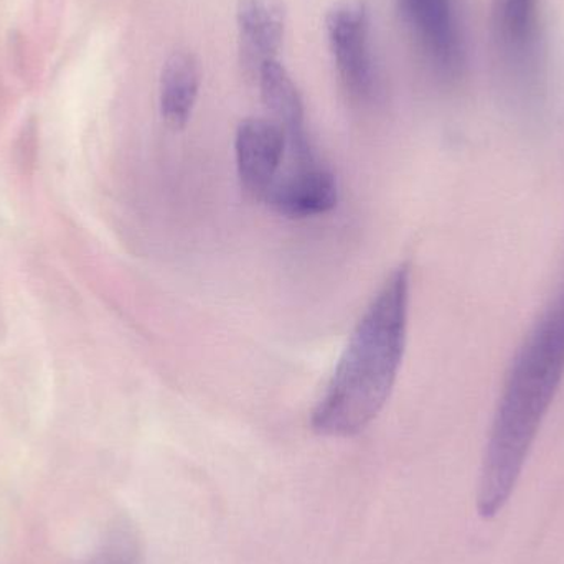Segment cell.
I'll return each mask as SVG.
<instances>
[{"label":"cell","mask_w":564,"mask_h":564,"mask_svg":"<svg viewBox=\"0 0 564 564\" xmlns=\"http://www.w3.org/2000/svg\"><path fill=\"white\" fill-rule=\"evenodd\" d=\"M93 564H139V546L129 533L112 536Z\"/></svg>","instance_id":"cell-11"},{"label":"cell","mask_w":564,"mask_h":564,"mask_svg":"<svg viewBox=\"0 0 564 564\" xmlns=\"http://www.w3.org/2000/svg\"><path fill=\"white\" fill-rule=\"evenodd\" d=\"M288 12L282 0H238L237 25L245 68L258 76L261 66L276 59L284 39Z\"/></svg>","instance_id":"cell-8"},{"label":"cell","mask_w":564,"mask_h":564,"mask_svg":"<svg viewBox=\"0 0 564 564\" xmlns=\"http://www.w3.org/2000/svg\"><path fill=\"white\" fill-rule=\"evenodd\" d=\"M200 63L188 52H175L162 68L159 102L167 126L178 131L187 126L200 91Z\"/></svg>","instance_id":"cell-9"},{"label":"cell","mask_w":564,"mask_h":564,"mask_svg":"<svg viewBox=\"0 0 564 564\" xmlns=\"http://www.w3.org/2000/svg\"><path fill=\"white\" fill-rule=\"evenodd\" d=\"M406 25L431 65L447 78H457L466 66V40L457 0H398Z\"/></svg>","instance_id":"cell-4"},{"label":"cell","mask_w":564,"mask_h":564,"mask_svg":"<svg viewBox=\"0 0 564 564\" xmlns=\"http://www.w3.org/2000/svg\"><path fill=\"white\" fill-rule=\"evenodd\" d=\"M257 79L264 106L273 121L284 129L285 138L307 134L304 101L288 69L278 59H270L261 66Z\"/></svg>","instance_id":"cell-10"},{"label":"cell","mask_w":564,"mask_h":564,"mask_svg":"<svg viewBox=\"0 0 564 564\" xmlns=\"http://www.w3.org/2000/svg\"><path fill=\"white\" fill-rule=\"evenodd\" d=\"M411 271H393L355 325L311 426L327 437H351L381 413L403 365L410 317Z\"/></svg>","instance_id":"cell-2"},{"label":"cell","mask_w":564,"mask_h":564,"mask_svg":"<svg viewBox=\"0 0 564 564\" xmlns=\"http://www.w3.org/2000/svg\"><path fill=\"white\" fill-rule=\"evenodd\" d=\"M284 129L273 119H245L235 135V158L241 187L253 200L264 204L284 167Z\"/></svg>","instance_id":"cell-6"},{"label":"cell","mask_w":564,"mask_h":564,"mask_svg":"<svg viewBox=\"0 0 564 564\" xmlns=\"http://www.w3.org/2000/svg\"><path fill=\"white\" fill-rule=\"evenodd\" d=\"M494 48L510 82L532 91L545 65L542 0H492Z\"/></svg>","instance_id":"cell-3"},{"label":"cell","mask_w":564,"mask_h":564,"mask_svg":"<svg viewBox=\"0 0 564 564\" xmlns=\"http://www.w3.org/2000/svg\"><path fill=\"white\" fill-rule=\"evenodd\" d=\"M337 178L322 161L282 167L264 205L288 218H311L337 207Z\"/></svg>","instance_id":"cell-7"},{"label":"cell","mask_w":564,"mask_h":564,"mask_svg":"<svg viewBox=\"0 0 564 564\" xmlns=\"http://www.w3.org/2000/svg\"><path fill=\"white\" fill-rule=\"evenodd\" d=\"M368 7L364 0H340L325 15V30L345 88L358 99L375 88L373 63L368 46Z\"/></svg>","instance_id":"cell-5"},{"label":"cell","mask_w":564,"mask_h":564,"mask_svg":"<svg viewBox=\"0 0 564 564\" xmlns=\"http://www.w3.org/2000/svg\"><path fill=\"white\" fill-rule=\"evenodd\" d=\"M564 380V292L527 335L494 416L477 509L492 519L509 502Z\"/></svg>","instance_id":"cell-1"}]
</instances>
